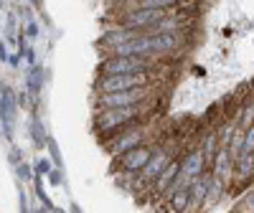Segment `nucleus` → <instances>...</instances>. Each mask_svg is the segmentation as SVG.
<instances>
[{"mask_svg": "<svg viewBox=\"0 0 254 213\" xmlns=\"http://www.w3.org/2000/svg\"><path fill=\"white\" fill-rule=\"evenodd\" d=\"M142 109H145V104L142 106H132V109H97V114H94V130L99 135H107V140H110V137L125 132L127 127L137 124Z\"/></svg>", "mask_w": 254, "mask_h": 213, "instance_id": "f257e3e1", "label": "nucleus"}, {"mask_svg": "<svg viewBox=\"0 0 254 213\" xmlns=\"http://www.w3.org/2000/svg\"><path fill=\"white\" fill-rule=\"evenodd\" d=\"M150 61L147 58H122V56H107L99 63L102 76H130V74H150Z\"/></svg>", "mask_w": 254, "mask_h": 213, "instance_id": "f03ea898", "label": "nucleus"}, {"mask_svg": "<svg viewBox=\"0 0 254 213\" xmlns=\"http://www.w3.org/2000/svg\"><path fill=\"white\" fill-rule=\"evenodd\" d=\"M145 135H147V130L137 122V124H132V127H127L125 132L110 137V140H107V153H110V158H112V160H120L122 155H127L130 150L145 145Z\"/></svg>", "mask_w": 254, "mask_h": 213, "instance_id": "7ed1b4c3", "label": "nucleus"}, {"mask_svg": "<svg viewBox=\"0 0 254 213\" xmlns=\"http://www.w3.org/2000/svg\"><path fill=\"white\" fill-rule=\"evenodd\" d=\"M140 87H150V74H130V76H99L97 81V92L99 97L104 94H120V92H130Z\"/></svg>", "mask_w": 254, "mask_h": 213, "instance_id": "20e7f679", "label": "nucleus"}, {"mask_svg": "<svg viewBox=\"0 0 254 213\" xmlns=\"http://www.w3.org/2000/svg\"><path fill=\"white\" fill-rule=\"evenodd\" d=\"M168 15V10L163 8H142V5H135L130 8L125 15H122V26L125 28H132V31H140V33H147L155 23Z\"/></svg>", "mask_w": 254, "mask_h": 213, "instance_id": "39448f33", "label": "nucleus"}, {"mask_svg": "<svg viewBox=\"0 0 254 213\" xmlns=\"http://www.w3.org/2000/svg\"><path fill=\"white\" fill-rule=\"evenodd\" d=\"M158 147L153 145H140L135 147V150H130L127 155H122L120 160H112V167H115V173H125V175H137L140 170L150 162V158L155 155Z\"/></svg>", "mask_w": 254, "mask_h": 213, "instance_id": "423d86ee", "label": "nucleus"}, {"mask_svg": "<svg viewBox=\"0 0 254 213\" xmlns=\"http://www.w3.org/2000/svg\"><path fill=\"white\" fill-rule=\"evenodd\" d=\"M150 97V87H140L120 94H104L99 97V109H132V106H142Z\"/></svg>", "mask_w": 254, "mask_h": 213, "instance_id": "0eeeda50", "label": "nucleus"}, {"mask_svg": "<svg viewBox=\"0 0 254 213\" xmlns=\"http://www.w3.org/2000/svg\"><path fill=\"white\" fill-rule=\"evenodd\" d=\"M171 160H173V153L168 150V147H158L155 150V155L150 158V162H147L140 173L135 175V183H137V188H145V185H155V180L160 178V173L171 165Z\"/></svg>", "mask_w": 254, "mask_h": 213, "instance_id": "6e6552de", "label": "nucleus"}, {"mask_svg": "<svg viewBox=\"0 0 254 213\" xmlns=\"http://www.w3.org/2000/svg\"><path fill=\"white\" fill-rule=\"evenodd\" d=\"M208 173L226 190L234 185V160H231V155H229V147H219V153L214 155V160H211V165H208Z\"/></svg>", "mask_w": 254, "mask_h": 213, "instance_id": "1a4fd4ad", "label": "nucleus"}, {"mask_svg": "<svg viewBox=\"0 0 254 213\" xmlns=\"http://www.w3.org/2000/svg\"><path fill=\"white\" fill-rule=\"evenodd\" d=\"M15 114H18V104H15L13 89H10V87H0V122H3L5 137H13Z\"/></svg>", "mask_w": 254, "mask_h": 213, "instance_id": "9d476101", "label": "nucleus"}, {"mask_svg": "<svg viewBox=\"0 0 254 213\" xmlns=\"http://www.w3.org/2000/svg\"><path fill=\"white\" fill-rule=\"evenodd\" d=\"M208 188H211V173H201L198 178L190 180L188 185V198H190V211H201L203 203H206V196H208Z\"/></svg>", "mask_w": 254, "mask_h": 213, "instance_id": "9b49d317", "label": "nucleus"}, {"mask_svg": "<svg viewBox=\"0 0 254 213\" xmlns=\"http://www.w3.org/2000/svg\"><path fill=\"white\" fill-rule=\"evenodd\" d=\"M178 175H181V160H171V165H168L163 173H160V178L155 180V196H171V190L176 188V180H178Z\"/></svg>", "mask_w": 254, "mask_h": 213, "instance_id": "f8f14e48", "label": "nucleus"}, {"mask_svg": "<svg viewBox=\"0 0 254 213\" xmlns=\"http://www.w3.org/2000/svg\"><path fill=\"white\" fill-rule=\"evenodd\" d=\"M147 36V33H145ZM150 41V51L153 56H168L173 53L178 46H181V36L178 33H158V36H147Z\"/></svg>", "mask_w": 254, "mask_h": 213, "instance_id": "ddd939ff", "label": "nucleus"}, {"mask_svg": "<svg viewBox=\"0 0 254 213\" xmlns=\"http://www.w3.org/2000/svg\"><path fill=\"white\" fill-rule=\"evenodd\" d=\"M254 178V153H242L234 160V185H244Z\"/></svg>", "mask_w": 254, "mask_h": 213, "instance_id": "4468645a", "label": "nucleus"}, {"mask_svg": "<svg viewBox=\"0 0 254 213\" xmlns=\"http://www.w3.org/2000/svg\"><path fill=\"white\" fill-rule=\"evenodd\" d=\"M140 36H142L140 31H132V28L117 26V28H110L107 33H104V44H107L110 49H117V46H125V44H130V41L140 38Z\"/></svg>", "mask_w": 254, "mask_h": 213, "instance_id": "2eb2a0df", "label": "nucleus"}, {"mask_svg": "<svg viewBox=\"0 0 254 213\" xmlns=\"http://www.w3.org/2000/svg\"><path fill=\"white\" fill-rule=\"evenodd\" d=\"M168 208L173 213H188L190 211V198H188V188H173L168 196Z\"/></svg>", "mask_w": 254, "mask_h": 213, "instance_id": "dca6fc26", "label": "nucleus"}, {"mask_svg": "<svg viewBox=\"0 0 254 213\" xmlns=\"http://www.w3.org/2000/svg\"><path fill=\"white\" fill-rule=\"evenodd\" d=\"M237 127H239V124H237L234 119H231V122H229V119H224V122H221V124L216 127V130H214V132H216V140H219V147H229V142H231V137H234V132H237Z\"/></svg>", "mask_w": 254, "mask_h": 213, "instance_id": "f3484780", "label": "nucleus"}, {"mask_svg": "<svg viewBox=\"0 0 254 213\" xmlns=\"http://www.w3.org/2000/svg\"><path fill=\"white\" fill-rule=\"evenodd\" d=\"M26 87H28V92L31 94H38L41 89H44V69L41 66H33L28 69V74H26Z\"/></svg>", "mask_w": 254, "mask_h": 213, "instance_id": "a211bd4d", "label": "nucleus"}, {"mask_svg": "<svg viewBox=\"0 0 254 213\" xmlns=\"http://www.w3.org/2000/svg\"><path fill=\"white\" fill-rule=\"evenodd\" d=\"M31 137H33V142H36V145H46V140H49V137H46V132H44V124H41L38 119H33V122H31Z\"/></svg>", "mask_w": 254, "mask_h": 213, "instance_id": "6ab92c4d", "label": "nucleus"}, {"mask_svg": "<svg viewBox=\"0 0 254 213\" xmlns=\"http://www.w3.org/2000/svg\"><path fill=\"white\" fill-rule=\"evenodd\" d=\"M234 213H254V190H249V193L239 201V206L234 208Z\"/></svg>", "mask_w": 254, "mask_h": 213, "instance_id": "aec40b11", "label": "nucleus"}, {"mask_svg": "<svg viewBox=\"0 0 254 213\" xmlns=\"http://www.w3.org/2000/svg\"><path fill=\"white\" fill-rule=\"evenodd\" d=\"M33 170H36L38 178H44V175H51V173H54V167H51V162H49L46 158H41V160L33 165Z\"/></svg>", "mask_w": 254, "mask_h": 213, "instance_id": "412c9836", "label": "nucleus"}, {"mask_svg": "<svg viewBox=\"0 0 254 213\" xmlns=\"http://www.w3.org/2000/svg\"><path fill=\"white\" fill-rule=\"evenodd\" d=\"M242 153H254V127L244 130V150Z\"/></svg>", "mask_w": 254, "mask_h": 213, "instance_id": "4be33fe9", "label": "nucleus"}, {"mask_svg": "<svg viewBox=\"0 0 254 213\" xmlns=\"http://www.w3.org/2000/svg\"><path fill=\"white\" fill-rule=\"evenodd\" d=\"M18 178L20 180H31L33 178V167L28 162H18Z\"/></svg>", "mask_w": 254, "mask_h": 213, "instance_id": "5701e85b", "label": "nucleus"}, {"mask_svg": "<svg viewBox=\"0 0 254 213\" xmlns=\"http://www.w3.org/2000/svg\"><path fill=\"white\" fill-rule=\"evenodd\" d=\"M46 145H49V150H51V158H54V162L61 167V153H59V145H56V140H54V137H49V140H46Z\"/></svg>", "mask_w": 254, "mask_h": 213, "instance_id": "b1692460", "label": "nucleus"}, {"mask_svg": "<svg viewBox=\"0 0 254 213\" xmlns=\"http://www.w3.org/2000/svg\"><path fill=\"white\" fill-rule=\"evenodd\" d=\"M0 58H3V61H10V56H8V46H5V41H0Z\"/></svg>", "mask_w": 254, "mask_h": 213, "instance_id": "393cba45", "label": "nucleus"}, {"mask_svg": "<svg viewBox=\"0 0 254 213\" xmlns=\"http://www.w3.org/2000/svg\"><path fill=\"white\" fill-rule=\"evenodd\" d=\"M26 33H28V38H36V36H38V26H36V23H28Z\"/></svg>", "mask_w": 254, "mask_h": 213, "instance_id": "a878e982", "label": "nucleus"}, {"mask_svg": "<svg viewBox=\"0 0 254 213\" xmlns=\"http://www.w3.org/2000/svg\"><path fill=\"white\" fill-rule=\"evenodd\" d=\"M49 178H51V183H61V173H59V170H54Z\"/></svg>", "mask_w": 254, "mask_h": 213, "instance_id": "bb28decb", "label": "nucleus"}, {"mask_svg": "<svg viewBox=\"0 0 254 213\" xmlns=\"http://www.w3.org/2000/svg\"><path fill=\"white\" fill-rule=\"evenodd\" d=\"M51 213H66V211H61V208H54V211H51Z\"/></svg>", "mask_w": 254, "mask_h": 213, "instance_id": "cd10ccee", "label": "nucleus"}]
</instances>
